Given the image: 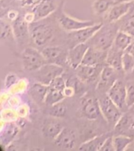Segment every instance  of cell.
<instances>
[{"label":"cell","instance_id":"8fae6325","mask_svg":"<svg viewBox=\"0 0 134 151\" xmlns=\"http://www.w3.org/2000/svg\"><path fill=\"white\" fill-rule=\"evenodd\" d=\"M42 53L47 63L62 64L68 63V51L61 47H46L42 50Z\"/></svg>","mask_w":134,"mask_h":151},{"label":"cell","instance_id":"603a6c76","mask_svg":"<svg viewBox=\"0 0 134 151\" xmlns=\"http://www.w3.org/2000/svg\"><path fill=\"white\" fill-rule=\"evenodd\" d=\"M109 136V134H104L98 135L91 139L90 140L85 142L83 143L79 146L78 150L82 151H100L102 144L103 142L105 141V139Z\"/></svg>","mask_w":134,"mask_h":151},{"label":"cell","instance_id":"e575fe53","mask_svg":"<svg viewBox=\"0 0 134 151\" xmlns=\"http://www.w3.org/2000/svg\"><path fill=\"white\" fill-rule=\"evenodd\" d=\"M100 151H115V146H114V142H113V137L109 135V136L105 139L102 144Z\"/></svg>","mask_w":134,"mask_h":151},{"label":"cell","instance_id":"52a82bcc","mask_svg":"<svg viewBox=\"0 0 134 151\" xmlns=\"http://www.w3.org/2000/svg\"><path fill=\"white\" fill-rule=\"evenodd\" d=\"M126 85L122 80H117L107 93L111 101L122 111L128 108L126 105Z\"/></svg>","mask_w":134,"mask_h":151},{"label":"cell","instance_id":"ac0fdd59","mask_svg":"<svg viewBox=\"0 0 134 151\" xmlns=\"http://www.w3.org/2000/svg\"><path fill=\"white\" fill-rule=\"evenodd\" d=\"M134 128V109L133 112H128L122 114L119 120L115 126V132L118 134L131 135V132Z\"/></svg>","mask_w":134,"mask_h":151},{"label":"cell","instance_id":"83f0119b","mask_svg":"<svg viewBox=\"0 0 134 151\" xmlns=\"http://www.w3.org/2000/svg\"><path fill=\"white\" fill-rule=\"evenodd\" d=\"M115 0H94L93 3V9L96 15H101L110 9V8L116 2Z\"/></svg>","mask_w":134,"mask_h":151},{"label":"cell","instance_id":"d590c367","mask_svg":"<svg viewBox=\"0 0 134 151\" xmlns=\"http://www.w3.org/2000/svg\"><path fill=\"white\" fill-rule=\"evenodd\" d=\"M18 80V78L15 74H13V73H9L6 76V79H5L4 81V86L6 88H9L11 87L13 85H14L17 82Z\"/></svg>","mask_w":134,"mask_h":151},{"label":"cell","instance_id":"2e32d148","mask_svg":"<svg viewBox=\"0 0 134 151\" xmlns=\"http://www.w3.org/2000/svg\"><path fill=\"white\" fill-rule=\"evenodd\" d=\"M53 142L56 146L61 149H73L76 144V134L75 131L68 127H63L61 133L54 139Z\"/></svg>","mask_w":134,"mask_h":151},{"label":"cell","instance_id":"7402d4cb","mask_svg":"<svg viewBox=\"0 0 134 151\" xmlns=\"http://www.w3.org/2000/svg\"><path fill=\"white\" fill-rule=\"evenodd\" d=\"M49 88V85L44 84L40 82L35 83L34 84L31 85L30 88V94L31 99L38 104L44 103Z\"/></svg>","mask_w":134,"mask_h":151},{"label":"cell","instance_id":"5bb4252c","mask_svg":"<svg viewBox=\"0 0 134 151\" xmlns=\"http://www.w3.org/2000/svg\"><path fill=\"white\" fill-rule=\"evenodd\" d=\"M89 47V46L86 42L79 43L70 47L68 51V64L71 66V68L75 69L82 64L85 54Z\"/></svg>","mask_w":134,"mask_h":151},{"label":"cell","instance_id":"ba28073f","mask_svg":"<svg viewBox=\"0 0 134 151\" xmlns=\"http://www.w3.org/2000/svg\"><path fill=\"white\" fill-rule=\"evenodd\" d=\"M59 24L66 32H74L89 26L96 24V22L92 20H78L68 16L65 13H61L58 17Z\"/></svg>","mask_w":134,"mask_h":151},{"label":"cell","instance_id":"d6986e66","mask_svg":"<svg viewBox=\"0 0 134 151\" xmlns=\"http://www.w3.org/2000/svg\"><path fill=\"white\" fill-rule=\"evenodd\" d=\"M123 53L124 51L117 49L112 45V47L108 50L106 64L112 67L117 72H123V68H122Z\"/></svg>","mask_w":134,"mask_h":151},{"label":"cell","instance_id":"b9f144b4","mask_svg":"<svg viewBox=\"0 0 134 151\" xmlns=\"http://www.w3.org/2000/svg\"><path fill=\"white\" fill-rule=\"evenodd\" d=\"M118 2H134V0H118Z\"/></svg>","mask_w":134,"mask_h":151},{"label":"cell","instance_id":"4316f807","mask_svg":"<svg viewBox=\"0 0 134 151\" xmlns=\"http://www.w3.org/2000/svg\"><path fill=\"white\" fill-rule=\"evenodd\" d=\"M133 138L125 134H118L113 136V142L115 151H125L130 142L133 141Z\"/></svg>","mask_w":134,"mask_h":151},{"label":"cell","instance_id":"8992f818","mask_svg":"<svg viewBox=\"0 0 134 151\" xmlns=\"http://www.w3.org/2000/svg\"><path fill=\"white\" fill-rule=\"evenodd\" d=\"M103 25V23H96L94 25L89 26L74 32H70L68 33V38L71 47L79 43H85L88 42Z\"/></svg>","mask_w":134,"mask_h":151},{"label":"cell","instance_id":"9a60e30c","mask_svg":"<svg viewBox=\"0 0 134 151\" xmlns=\"http://www.w3.org/2000/svg\"><path fill=\"white\" fill-rule=\"evenodd\" d=\"M108 51L89 47L85 54L82 64L87 65H101L104 62L106 63Z\"/></svg>","mask_w":134,"mask_h":151},{"label":"cell","instance_id":"f35d334b","mask_svg":"<svg viewBox=\"0 0 134 151\" xmlns=\"http://www.w3.org/2000/svg\"><path fill=\"white\" fill-rule=\"evenodd\" d=\"M24 19L28 23H33L35 22V15L33 13H28L24 16Z\"/></svg>","mask_w":134,"mask_h":151},{"label":"cell","instance_id":"30bf717a","mask_svg":"<svg viewBox=\"0 0 134 151\" xmlns=\"http://www.w3.org/2000/svg\"><path fill=\"white\" fill-rule=\"evenodd\" d=\"M134 9V2H117L107 12V21L108 23H115L125 17Z\"/></svg>","mask_w":134,"mask_h":151},{"label":"cell","instance_id":"4dcf8cb0","mask_svg":"<svg viewBox=\"0 0 134 151\" xmlns=\"http://www.w3.org/2000/svg\"><path fill=\"white\" fill-rule=\"evenodd\" d=\"M120 30L123 31L134 38V14L127 17V18L123 21Z\"/></svg>","mask_w":134,"mask_h":151},{"label":"cell","instance_id":"8d00e7d4","mask_svg":"<svg viewBox=\"0 0 134 151\" xmlns=\"http://www.w3.org/2000/svg\"><path fill=\"white\" fill-rule=\"evenodd\" d=\"M7 17H8V18H9L10 21H15V20L19 17L18 12L16 11V10H15V9H12V10H10L9 12H8Z\"/></svg>","mask_w":134,"mask_h":151},{"label":"cell","instance_id":"5b68a950","mask_svg":"<svg viewBox=\"0 0 134 151\" xmlns=\"http://www.w3.org/2000/svg\"><path fill=\"white\" fill-rule=\"evenodd\" d=\"M63 73V67L56 64L46 63L42 66L39 69L34 72L35 77L38 82L44 84L49 85L54 78L62 75Z\"/></svg>","mask_w":134,"mask_h":151},{"label":"cell","instance_id":"484cf974","mask_svg":"<svg viewBox=\"0 0 134 151\" xmlns=\"http://www.w3.org/2000/svg\"><path fill=\"white\" fill-rule=\"evenodd\" d=\"M65 98L66 96L64 95L63 91H61L49 87L44 103L48 106H51L53 105L58 103L60 101H62Z\"/></svg>","mask_w":134,"mask_h":151},{"label":"cell","instance_id":"ab89813d","mask_svg":"<svg viewBox=\"0 0 134 151\" xmlns=\"http://www.w3.org/2000/svg\"><path fill=\"white\" fill-rule=\"evenodd\" d=\"M125 51L128 52L129 54H132L133 56H134V39L133 40V42H131V44L129 45V47H128V48H127Z\"/></svg>","mask_w":134,"mask_h":151},{"label":"cell","instance_id":"1f68e13d","mask_svg":"<svg viewBox=\"0 0 134 151\" xmlns=\"http://www.w3.org/2000/svg\"><path fill=\"white\" fill-rule=\"evenodd\" d=\"M49 86L50 87H52V88H54V89L58 90V91H61L63 92L64 91V89L67 87L66 81L64 80V78L62 76V75L58 76L56 78H54L53 80H52Z\"/></svg>","mask_w":134,"mask_h":151},{"label":"cell","instance_id":"e0dca14e","mask_svg":"<svg viewBox=\"0 0 134 151\" xmlns=\"http://www.w3.org/2000/svg\"><path fill=\"white\" fill-rule=\"evenodd\" d=\"M56 9V0H40L32 9L35 21L46 18Z\"/></svg>","mask_w":134,"mask_h":151},{"label":"cell","instance_id":"6da1fadb","mask_svg":"<svg viewBox=\"0 0 134 151\" xmlns=\"http://www.w3.org/2000/svg\"><path fill=\"white\" fill-rule=\"evenodd\" d=\"M118 32L115 23H110L108 26L103 25L86 43L96 49L108 50L112 47Z\"/></svg>","mask_w":134,"mask_h":151},{"label":"cell","instance_id":"ffe728a7","mask_svg":"<svg viewBox=\"0 0 134 151\" xmlns=\"http://www.w3.org/2000/svg\"><path fill=\"white\" fill-rule=\"evenodd\" d=\"M19 132V128L16 124L13 122L6 123L3 126L0 133V141L2 146H8L15 139Z\"/></svg>","mask_w":134,"mask_h":151},{"label":"cell","instance_id":"d4e9b609","mask_svg":"<svg viewBox=\"0 0 134 151\" xmlns=\"http://www.w3.org/2000/svg\"><path fill=\"white\" fill-rule=\"evenodd\" d=\"M133 39L134 38L129 34H127L123 31L119 30L116 34L113 46L120 50L125 51L129 45L131 44Z\"/></svg>","mask_w":134,"mask_h":151},{"label":"cell","instance_id":"74e56055","mask_svg":"<svg viewBox=\"0 0 134 151\" xmlns=\"http://www.w3.org/2000/svg\"><path fill=\"white\" fill-rule=\"evenodd\" d=\"M75 90L73 87H66L64 91H63V94L66 97H71L72 96L73 94H75Z\"/></svg>","mask_w":134,"mask_h":151},{"label":"cell","instance_id":"f546056e","mask_svg":"<svg viewBox=\"0 0 134 151\" xmlns=\"http://www.w3.org/2000/svg\"><path fill=\"white\" fill-rule=\"evenodd\" d=\"M122 68L126 74H129L134 68V56L126 51H124L122 55Z\"/></svg>","mask_w":134,"mask_h":151},{"label":"cell","instance_id":"7a4b0ae2","mask_svg":"<svg viewBox=\"0 0 134 151\" xmlns=\"http://www.w3.org/2000/svg\"><path fill=\"white\" fill-rule=\"evenodd\" d=\"M41 21L42 20L31 23L29 31L34 43L38 47H44L53 37V29L50 24Z\"/></svg>","mask_w":134,"mask_h":151},{"label":"cell","instance_id":"277c9868","mask_svg":"<svg viewBox=\"0 0 134 151\" xmlns=\"http://www.w3.org/2000/svg\"><path fill=\"white\" fill-rule=\"evenodd\" d=\"M98 100L101 114L109 124L115 127L122 116V110L111 101L108 94L106 96L101 97Z\"/></svg>","mask_w":134,"mask_h":151},{"label":"cell","instance_id":"f1b7e54d","mask_svg":"<svg viewBox=\"0 0 134 151\" xmlns=\"http://www.w3.org/2000/svg\"><path fill=\"white\" fill-rule=\"evenodd\" d=\"M49 107L50 108L49 109V114L53 117L63 118L66 116L68 107L63 103V101H60L58 103L53 105Z\"/></svg>","mask_w":134,"mask_h":151},{"label":"cell","instance_id":"4fadbf2b","mask_svg":"<svg viewBox=\"0 0 134 151\" xmlns=\"http://www.w3.org/2000/svg\"><path fill=\"white\" fill-rule=\"evenodd\" d=\"M116 72L117 71L108 65L103 66L99 77V82L96 87L97 90L101 92L108 93V90L118 80Z\"/></svg>","mask_w":134,"mask_h":151},{"label":"cell","instance_id":"7bdbcfd3","mask_svg":"<svg viewBox=\"0 0 134 151\" xmlns=\"http://www.w3.org/2000/svg\"><path fill=\"white\" fill-rule=\"evenodd\" d=\"M129 75L130 76V77H131V78H134V68L133 69V71H132L131 73H129Z\"/></svg>","mask_w":134,"mask_h":151},{"label":"cell","instance_id":"ee69618b","mask_svg":"<svg viewBox=\"0 0 134 151\" xmlns=\"http://www.w3.org/2000/svg\"><path fill=\"white\" fill-rule=\"evenodd\" d=\"M133 109H134V106H133Z\"/></svg>","mask_w":134,"mask_h":151},{"label":"cell","instance_id":"836d02e7","mask_svg":"<svg viewBox=\"0 0 134 151\" xmlns=\"http://www.w3.org/2000/svg\"><path fill=\"white\" fill-rule=\"evenodd\" d=\"M126 105L128 108L134 106V84H129L127 86Z\"/></svg>","mask_w":134,"mask_h":151},{"label":"cell","instance_id":"3957f363","mask_svg":"<svg viewBox=\"0 0 134 151\" xmlns=\"http://www.w3.org/2000/svg\"><path fill=\"white\" fill-rule=\"evenodd\" d=\"M21 61L24 68L28 72H35L47 63L42 51L32 47L24 50L21 54Z\"/></svg>","mask_w":134,"mask_h":151},{"label":"cell","instance_id":"60d3db41","mask_svg":"<svg viewBox=\"0 0 134 151\" xmlns=\"http://www.w3.org/2000/svg\"><path fill=\"white\" fill-rule=\"evenodd\" d=\"M134 151V139H133V141L130 142V144H129V146H128V147L126 148V150H125V151Z\"/></svg>","mask_w":134,"mask_h":151},{"label":"cell","instance_id":"9c48e42d","mask_svg":"<svg viewBox=\"0 0 134 151\" xmlns=\"http://www.w3.org/2000/svg\"><path fill=\"white\" fill-rule=\"evenodd\" d=\"M81 112L87 120H94L101 114L99 100L92 96L84 97L81 101Z\"/></svg>","mask_w":134,"mask_h":151},{"label":"cell","instance_id":"44dd1931","mask_svg":"<svg viewBox=\"0 0 134 151\" xmlns=\"http://www.w3.org/2000/svg\"><path fill=\"white\" fill-rule=\"evenodd\" d=\"M12 25L14 35L16 40H24L25 38L28 37V33H30L28 23L26 21L24 17L19 16L15 21H13Z\"/></svg>","mask_w":134,"mask_h":151},{"label":"cell","instance_id":"cb8c5ba5","mask_svg":"<svg viewBox=\"0 0 134 151\" xmlns=\"http://www.w3.org/2000/svg\"><path fill=\"white\" fill-rule=\"evenodd\" d=\"M63 127L57 121H46L42 127V133L45 137L54 140L58 135Z\"/></svg>","mask_w":134,"mask_h":151},{"label":"cell","instance_id":"7c38bea8","mask_svg":"<svg viewBox=\"0 0 134 151\" xmlns=\"http://www.w3.org/2000/svg\"><path fill=\"white\" fill-rule=\"evenodd\" d=\"M102 68L103 67L101 65H87L81 64L75 70L76 76L82 83H92L100 77Z\"/></svg>","mask_w":134,"mask_h":151},{"label":"cell","instance_id":"d6a6232c","mask_svg":"<svg viewBox=\"0 0 134 151\" xmlns=\"http://www.w3.org/2000/svg\"><path fill=\"white\" fill-rule=\"evenodd\" d=\"M0 28H1V39L2 40H6L9 36H10L12 34L14 35L13 27L8 22L5 21L3 19L1 20Z\"/></svg>","mask_w":134,"mask_h":151}]
</instances>
